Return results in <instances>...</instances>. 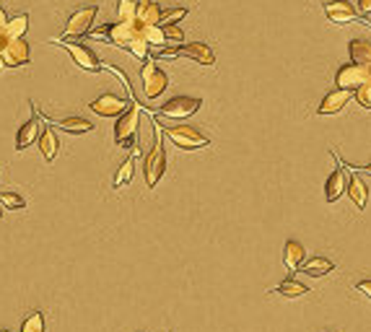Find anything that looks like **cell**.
Here are the masks:
<instances>
[{
    "label": "cell",
    "mask_w": 371,
    "mask_h": 332,
    "mask_svg": "<svg viewBox=\"0 0 371 332\" xmlns=\"http://www.w3.org/2000/svg\"><path fill=\"white\" fill-rule=\"evenodd\" d=\"M89 34L97 37V39H107L109 44H117V47L128 49L130 55L135 57V60H140V63L148 57L145 24H140V21H114V24H107Z\"/></svg>",
    "instance_id": "1"
},
{
    "label": "cell",
    "mask_w": 371,
    "mask_h": 332,
    "mask_svg": "<svg viewBox=\"0 0 371 332\" xmlns=\"http://www.w3.org/2000/svg\"><path fill=\"white\" fill-rule=\"evenodd\" d=\"M133 106H128L125 112H122L120 122L114 125V143H120L122 148L133 146V151L138 154V122H140V112H138L135 102H130Z\"/></svg>",
    "instance_id": "2"
},
{
    "label": "cell",
    "mask_w": 371,
    "mask_h": 332,
    "mask_svg": "<svg viewBox=\"0 0 371 332\" xmlns=\"http://www.w3.org/2000/svg\"><path fill=\"white\" fill-rule=\"evenodd\" d=\"M143 68H140V78H143V94L148 99H159L164 91L169 89V75L164 73L162 68L151 60V57H145L143 60Z\"/></svg>",
    "instance_id": "3"
},
{
    "label": "cell",
    "mask_w": 371,
    "mask_h": 332,
    "mask_svg": "<svg viewBox=\"0 0 371 332\" xmlns=\"http://www.w3.org/2000/svg\"><path fill=\"white\" fill-rule=\"evenodd\" d=\"M99 13V6H81L78 11H73L71 18L65 21V34L60 39H73V37H83L91 32V24Z\"/></svg>",
    "instance_id": "4"
},
{
    "label": "cell",
    "mask_w": 371,
    "mask_h": 332,
    "mask_svg": "<svg viewBox=\"0 0 371 332\" xmlns=\"http://www.w3.org/2000/svg\"><path fill=\"white\" fill-rule=\"evenodd\" d=\"M166 135L171 138L174 146L185 148V151H195V148L210 146V140L205 138L202 133H197L195 128H190V125H171V128H166Z\"/></svg>",
    "instance_id": "5"
},
{
    "label": "cell",
    "mask_w": 371,
    "mask_h": 332,
    "mask_svg": "<svg viewBox=\"0 0 371 332\" xmlns=\"http://www.w3.org/2000/svg\"><path fill=\"white\" fill-rule=\"evenodd\" d=\"M55 44H63V47L71 52L73 63L78 65V68H83V70H89V73H99V70L104 68L102 60H99L86 44H78V42H73V39H55Z\"/></svg>",
    "instance_id": "6"
},
{
    "label": "cell",
    "mask_w": 371,
    "mask_h": 332,
    "mask_svg": "<svg viewBox=\"0 0 371 332\" xmlns=\"http://www.w3.org/2000/svg\"><path fill=\"white\" fill-rule=\"evenodd\" d=\"M164 57H177V55H185L195 63L205 65V68H213L216 65V55L210 52L208 44H202V42H193V44H182V47H169V49H162Z\"/></svg>",
    "instance_id": "7"
},
{
    "label": "cell",
    "mask_w": 371,
    "mask_h": 332,
    "mask_svg": "<svg viewBox=\"0 0 371 332\" xmlns=\"http://www.w3.org/2000/svg\"><path fill=\"white\" fill-rule=\"evenodd\" d=\"M371 78V70L369 68H363L358 63H348L343 65L335 75V83H338V89H348V91H355L361 83H366Z\"/></svg>",
    "instance_id": "8"
},
{
    "label": "cell",
    "mask_w": 371,
    "mask_h": 332,
    "mask_svg": "<svg viewBox=\"0 0 371 332\" xmlns=\"http://www.w3.org/2000/svg\"><path fill=\"white\" fill-rule=\"evenodd\" d=\"M200 99L195 97H174L169 99L166 104L159 109V112L164 114V117H169V120H185V117H190V114H195L197 109H200Z\"/></svg>",
    "instance_id": "9"
},
{
    "label": "cell",
    "mask_w": 371,
    "mask_h": 332,
    "mask_svg": "<svg viewBox=\"0 0 371 332\" xmlns=\"http://www.w3.org/2000/svg\"><path fill=\"white\" fill-rule=\"evenodd\" d=\"M164 169H166V156H164V148H162V140H156V146L151 148V154L145 156V185L148 187H156L159 179L164 177Z\"/></svg>",
    "instance_id": "10"
},
{
    "label": "cell",
    "mask_w": 371,
    "mask_h": 332,
    "mask_svg": "<svg viewBox=\"0 0 371 332\" xmlns=\"http://www.w3.org/2000/svg\"><path fill=\"white\" fill-rule=\"evenodd\" d=\"M0 57L6 68H21L29 63V44L26 39H8L0 47Z\"/></svg>",
    "instance_id": "11"
},
{
    "label": "cell",
    "mask_w": 371,
    "mask_h": 332,
    "mask_svg": "<svg viewBox=\"0 0 371 332\" xmlns=\"http://www.w3.org/2000/svg\"><path fill=\"white\" fill-rule=\"evenodd\" d=\"M324 13H327V18H330L332 24H338V26L361 21V18L355 16V8L348 3V0H330V3H324Z\"/></svg>",
    "instance_id": "12"
},
{
    "label": "cell",
    "mask_w": 371,
    "mask_h": 332,
    "mask_svg": "<svg viewBox=\"0 0 371 332\" xmlns=\"http://www.w3.org/2000/svg\"><path fill=\"white\" fill-rule=\"evenodd\" d=\"M91 109L99 114V117H114V114H122L128 109V102L120 97H114V94H102L91 102Z\"/></svg>",
    "instance_id": "13"
},
{
    "label": "cell",
    "mask_w": 371,
    "mask_h": 332,
    "mask_svg": "<svg viewBox=\"0 0 371 332\" xmlns=\"http://www.w3.org/2000/svg\"><path fill=\"white\" fill-rule=\"evenodd\" d=\"M39 133H42L39 112H37V106H34V114L24 122V125H21V130H18V135H16V151H24V148L32 146L34 140L39 138Z\"/></svg>",
    "instance_id": "14"
},
{
    "label": "cell",
    "mask_w": 371,
    "mask_h": 332,
    "mask_svg": "<svg viewBox=\"0 0 371 332\" xmlns=\"http://www.w3.org/2000/svg\"><path fill=\"white\" fill-rule=\"evenodd\" d=\"M353 99V91H348V89H335V91H330L327 97L322 99V104L317 106V112L320 114H338L343 106L348 104Z\"/></svg>",
    "instance_id": "15"
},
{
    "label": "cell",
    "mask_w": 371,
    "mask_h": 332,
    "mask_svg": "<svg viewBox=\"0 0 371 332\" xmlns=\"http://www.w3.org/2000/svg\"><path fill=\"white\" fill-rule=\"evenodd\" d=\"M348 187V179H346V171L343 169H335L327 179V187H324V197H327V203H335L340 195L346 192Z\"/></svg>",
    "instance_id": "16"
},
{
    "label": "cell",
    "mask_w": 371,
    "mask_h": 332,
    "mask_svg": "<svg viewBox=\"0 0 371 332\" xmlns=\"http://www.w3.org/2000/svg\"><path fill=\"white\" fill-rule=\"evenodd\" d=\"M304 254H307V250L301 247V242L288 239V242H286V250H283V262H286V268L299 270L301 262H304Z\"/></svg>",
    "instance_id": "17"
},
{
    "label": "cell",
    "mask_w": 371,
    "mask_h": 332,
    "mask_svg": "<svg viewBox=\"0 0 371 332\" xmlns=\"http://www.w3.org/2000/svg\"><path fill=\"white\" fill-rule=\"evenodd\" d=\"M162 16H164V11L159 8V3H138V21L145 26H156V24H162Z\"/></svg>",
    "instance_id": "18"
},
{
    "label": "cell",
    "mask_w": 371,
    "mask_h": 332,
    "mask_svg": "<svg viewBox=\"0 0 371 332\" xmlns=\"http://www.w3.org/2000/svg\"><path fill=\"white\" fill-rule=\"evenodd\" d=\"M348 195H351V200L355 203V208H366L369 203V187L363 185V179H358L353 174V179H348Z\"/></svg>",
    "instance_id": "19"
},
{
    "label": "cell",
    "mask_w": 371,
    "mask_h": 332,
    "mask_svg": "<svg viewBox=\"0 0 371 332\" xmlns=\"http://www.w3.org/2000/svg\"><path fill=\"white\" fill-rule=\"evenodd\" d=\"M52 125H57L65 133H73V135H83V133L94 130V125L89 120H83V117H65V120H55Z\"/></svg>",
    "instance_id": "20"
},
{
    "label": "cell",
    "mask_w": 371,
    "mask_h": 332,
    "mask_svg": "<svg viewBox=\"0 0 371 332\" xmlns=\"http://www.w3.org/2000/svg\"><path fill=\"white\" fill-rule=\"evenodd\" d=\"M332 270H335V265L324 257H315V259L301 262V273H307V276H312V278H322V276H327V273H332Z\"/></svg>",
    "instance_id": "21"
},
{
    "label": "cell",
    "mask_w": 371,
    "mask_h": 332,
    "mask_svg": "<svg viewBox=\"0 0 371 332\" xmlns=\"http://www.w3.org/2000/svg\"><path fill=\"white\" fill-rule=\"evenodd\" d=\"M351 57L353 63L363 65L371 70V42L369 39H353L351 42Z\"/></svg>",
    "instance_id": "22"
},
{
    "label": "cell",
    "mask_w": 371,
    "mask_h": 332,
    "mask_svg": "<svg viewBox=\"0 0 371 332\" xmlns=\"http://www.w3.org/2000/svg\"><path fill=\"white\" fill-rule=\"evenodd\" d=\"M39 148H42V156H44V161H55V156H57V138H55V133L49 128H44L39 133Z\"/></svg>",
    "instance_id": "23"
},
{
    "label": "cell",
    "mask_w": 371,
    "mask_h": 332,
    "mask_svg": "<svg viewBox=\"0 0 371 332\" xmlns=\"http://www.w3.org/2000/svg\"><path fill=\"white\" fill-rule=\"evenodd\" d=\"M26 29H29V16L26 13H18V16L8 18V24H6V34H8L11 39H24Z\"/></svg>",
    "instance_id": "24"
},
{
    "label": "cell",
    "mask_w": 371,
    "mask_h": 332,
    "mask_svg": "<svg viewBox=\"0 0 371 332\" xmlns=\"http://www.w3.org/2000/svg\"><path fill=\"white\" fill-rule=\"evenodd\" d=\"M278 293H283L286 299H301V296L309 293V288L304 283H299V281H283V283L278 285Z\"/></svg>",
    "instance_id": "25"
},
{
    "label": "cell",
    "mask_w": 371,
    "mask_h": 332,
    "mask_svg": "<svg viewBox=\"0 0 371 332\" xmlns=\"http://www.w3.org/2000/svg\"><path fill=\"white\" fill-rule=\"evenodd\" d=\"M117 21H138V0L117 3Z\"/></svg>",
    "instance_id": "26"
},
{
    "label": "cell",
    "mask_w": 371,
    "mask_h": 332,
    "mask_svg": "<svg viewBox=\"0 0 371 332\" xmlns=\"http://www.w3.org/2000/svg\"><path fill=\"white\" fill-rule=\"evenodd\" d=\"M133 169H135V164H133V159H128V161L122 164L120 166V171H117V174H114V190H120V187H125L130 182V179H133Z\"/></svg>",
    "instance_id": "27"
},
{
    "label": "cell",
    "mask_w": 371,
    "mask_h": 332,
    "mask_svg": "<svg viewBox=\"0 0 371 332\" xmlns=\"http://www.w3.org/2000/svg\"><path fill=\"white\" fill-rule=\"evenodd\" d=\"M21 332H44V314L42 312H32L21 324Z\"/></svg>",
    "instance_id": "28"
},
{
    "label": "cell",
    "mask_w": 371,
    "mask_h": 332,
    "mask_svg": "<svg viewBox=\"0 0 371 332\" xmlns=\"http://www.w3.org/2000/svg\"><path fill=\"white\" fill-rule=\"evenodd\" d=\"M0 205L6 208V211H21V208H26L24 197L16 192H3L0 195Z\"/></svg>",
    "instance_id": "29"
},
{
    "label": "cell",
    "mask_w": 371,
    "mask_h": 332,
    "mask_svg": "<svg viewBox=\"0 0 371 332\" xmlns=\"http://www.w3.org/2000/svg\"><path fill=\"white\" fill-rule=\"evenodd\" d=\"M162 29H164V37H166V42H169V44H174V47H182L185 34H182V29H179L177 24H162Z\"/></svg>",
    "instance_id": "30"
},
{
    "label": "cell",
    "mask_w": 371,
    "mask_h": 332,
    "mask_svg": "<svg viewBox=\"0 0 371 332\" xmlns=\"http://www.w3.org/2000/svg\"><path fill=\"white\" fill-rule=\"evenodd\" d=\"M145 42H148V44H156V47H164V44H166V37H164L162 24L145 26Z\"/></svg>",
    "instance_id": "31"
},
{
    "label": "cell",
    "mask_w": 371,
    "mask_h": 332,
    "mask_svg": "<svg viewBox=\"0 0 371 332\" xmlns=\"http://www.w3.org/2000/svg\"><path fill=\"white\" fill-rule=\"evenodd\" d=\"M355 99H358V104H361L363 109H371V78L355 89Z\"/></svg>",
    "instance_id": "32"
},
{
    "label": "cell",
    "mask_w": 371,
    "mask_h": 332,
    "mask_svg": "<svg viewBox=\"0 0 371 332\" xmlns=\"http://www.w3.org/2000/svg\"><path fill=\"white\" fill-rule=\"evenodd\" d=\"M185 16H187V8H174L169 11V13H164L162 24H177V21H182Z\"/></svg>",
    "instance_id": "33"
},
{
    "label": "cell",
    "mask_w": 371,
    "mask_h": 332,
    "mask_svg": "<svg viewBox=\"0 0 371 332\" xmlns=\"http://www.w3.org/2000/svg\"><path fill=\"white\" fill-rule=\"evenodd\" d=\"M355 288H358V291H361L363 296H366V299L371 301V281H361V283L355 285Z\"/></svg>",
    "instance_id": "34"
},
{
    "label": "cell",
    "mask_w": 371,
    "mask_h": 332,
    "mask_svg": "<svg viewBox=\"0 0 371 332\" xmlns=\"http://www.w3.org/2000/svg\"><path fill=\"white\" fill-rule=\"evenodd\" d=\"M6 24H8V13H6V8H3V3H0V32L6 29Z\"/></svg>",
    "instance_id": "35"
},
{
    "label": "cell",
    "mask_w": 371,
    "mask_h": 332,
    "mask_svg": "<svg viewBox=\"0 0 371 332\" xmlns=\"http://www.w3.org/2000/svg\"><path fill=\"white\" fill-rule=\"evenodd\" d=\"M358 8L361 13H371V0H358Z\"/></svg>",
    "instance_id": "36"
},
{
    "label": "cell",
    "mask_w": 371,
    "mask_h": 332,
    "mask_svg": "<svg viewBox=\"0 0 371 332\" xmlns=\"http://www.w3.org/2000/svg\"><path fill=\"white\" fill-rule=\"evenodd\" d=\"M11 37L8 34H6V29H3V32H0V47H3V44H6V42H8Z\"/></svg>",
    "instance_id": "37"
},
{
    "label": "cell",
    "mask_w": 371,
    "mask_h": 332,
    "mask_svg": "<svg viewBox=\"0 0 371 332\" xmlns=\"http://www.w3.org/2000/svg\"><path fill=\"white\" fill-rule=\"evenodd\" d=\"M361 171H366V174H371V164H366V166H358Z\"/></svg>",
    "instance_id": "38"
},
{
    "label": "cell",
    "mask_w": 371,
    "mask_h": 332,
    "mask_svg": "<svg viewBox=\"0 0 371 332\" xmlns=\"http://www.w3.org/2000/svg\"><path fill=\"white\" fill-rule=\"evenodd\" d=\"M3 211H6V208H3V205H0V219H3Z\"/></svg>",
    "instance_id": "39"
},
{
    "label": "cell",
    "mask_w": 371,
    "mask_h": 332,
    "mask_svg": "<svg viewBox=\"0 0 371 332\" xmlns=\"http://www.w3.org/2000/svg\"><path fill=\"white\" fill-rule=\"evenodd\" d=\"M138 3H154V0H138Z\"/></svg>",
    "instance_id": "40"
},
{
    "label": "cell",
    "mask_w": 371,
    "mask_h": 332,
    "mask_svg": "<svg viewBox=\"0 0 371 332\" xmlns=\"http://www.w3.org/2000/svg\"><path fill=\"white\" fill-rule=\"evenodd\" d=\"M3 68H6V65H3V57H0V70H3Z\"/></svg>",
    "instance_id": "41"
},
{
    "label": "cell",
    "mask_w": 371,
    "mask_h": 332,
    "mask_svg": "<svg viewBox=\"0 0 371 332\" xmlns=\"http://www.w3.org/2000/svg\"><path fill=\"white\" fill-rule=\"evenodd\" d=\"M3 332H8V330H3Z\"/></svg>",
    "instance_id": "42"
}]
</instances>
